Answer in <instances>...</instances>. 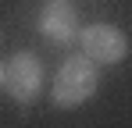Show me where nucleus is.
<instances>
[{"mask_svg":"<svg viewBox=\"0 0 132 128\" xmlns=\"http://www.w3.org/2000/svg\"><path fill=\"white\" fill-rule=\"evenodd\" d=\"M96 89H100L96 64L89 61L86 53H75V57H68V61L57 68L54 85H50V103L57 107V110H75V107L86 103Z\"/></svg>","mask_w":132,"mask_h":128,"instance_id":"obj_1","label":"nucleus"},{"mask_svg":"<svg viewBox=\"0 0 132 128\" xmlns=\"http://www.w3.org/2000/svg\"><path fill=\"white\" fill-rule=\"evenodd\" d=\"M79 46L93 64H121L129 57V36L111 25V21H93L79 32Z\"/></svg>","mask_w":132,"mask_h":128,"instance_id":"obj_2","label":"nucleus"},{"mask_svg":"<svg viewBox=\"0 0 132 128\" xmlns=\"http://www.w3.org/2000/svg\"><path fill=\"white\" fill-rule=\"evenodd\" d=\"M4 85L11 93V100L18 103H32L43 93V64L36 53H14L7 71H4Z\"/></svg>","mask_w":132,"mask_h":128,"instance_id":"obj_3","label":"nucleus"}]
</instances>
